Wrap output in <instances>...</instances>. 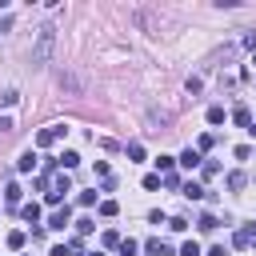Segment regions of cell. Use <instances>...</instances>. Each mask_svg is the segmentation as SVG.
Returning <instances> with one entry per match:
<instances>
[{"label": "cell", "instance_id": "cell-1", "mask_svg": "<svg viewBox=\"0 0 256 256\" xmlns=\"http://www.w3.org/2000/svg\"><path fill=\"white\" fill-rule=\"evenodd\" d=\"M56 52V24H40L36 40H32V68H44Z\"/></svg>", "mask_w": 256, "mask_h": 256}, {"label": "cell", "instance_id": "cell-2", "mask_svg": "<svg viewBox=\"0 0 256 256\" xmlns=\"http://www.w3.org/2000/svg\"><path fill=\"white\" fill-rule=\"evenodd\" d=\"M64 132H68L64 124H52V128H40V132H36V144H40V148H48V144H56V140H60Z\"/></svg>", "mask_w": 256, "mask_h": 256}, {"label": "cell", "instance_id": "cell-3", "mask_svg": "<svg viewBox=\"0 0 256 256\" xmlns=\"http://www.w3.org/2000/svg\"><path fill=\"white\" fill-rule=\"evenodd\" d=\"M176 164H184V168H200V164H204V156H200L196 148H184V152L176 156Z\"/></svg>", "mask_w": 256, "mask_h": 256}, {"label": "cell", "instance_id": "cell-4", "mask_svg": "<svg viewBox=\"0 0 256 256\" xmlns=\"http://www.w3.org/2000/svg\"><path fill=\"white\" fill-rule=\"evenodd\" d=\"M144 248H148V256H172V248H168L164 240H156V236H152V240H148Z\"/></svg>", "mask_w": 256, "mask_h": 256}, {"label": "cell", "instance_id": "cell-5", "mask_svg": "<svg viewBox=\"0 0 256 256\" xmlns=\"http://www.w3.org/2000/svg\"><path fill=\"white\" fill-rule=\"evenodd\" d=\"M16 168H20V172H32V168H36V152L28 148V152H24L20 160H16Z\"/></svg>", "mask_w": 256, "mask_h": 256}, {"label": "cell", "instance_id": "cell-6", "mask_svg": "<svg viewBox=\"0 0 256 256\" xmlns=\"http://www.w3.org/2000/svg\"><path fill=\"white\" fill-rule=\"evenodd\" d=\"M64 224H68V204L52 212V220H48V228H64Z\"/></svg>", "mask_w": 256, "mask_h": 256}, {"label": "cell", "instance_id": "cell-7", "mask_svg": "<svg viewBox=\"0 0 256 256\" xmlns=\"http://www.w3.org/2000/svg\"><path fill=\"white\" fill-rule=\"evenodd\" d=\"M232 120H236L240 128H252V112H248V108H236V112H232Z\"/></svg>", "mask_w": 256, "mask_h": 256}, {"label": "cell", "instance_id": "cell-8", "mask_svg": "<svg viewBox=\"0 0 256 256\" xmlns=\"http://www.w3.org/2000/svg\"><path fill=\"white\" fill-rule=\"evenodd\" d=\"M100 240H104V248H120V240H124V236H120L116 228H108V232H104Z\"/></svg>", "mask_w": 256, "mask_h": 256}, {"label": "cell", "instance_id": "cell-9", "mask_svg": "<svg viewBox=\"0 0 256 256\" xmlns=\"http://www.w3.org/2000/svg\"><path fill=\"white\" fill-rule=\"evenodd\" d=\"M20 216H24V220H32V224H36V220H40V204H24V208H20Z\"/></svg>", "mask_w": 256, "mask_h": 256}, {"label": "cell", "instance_id": "cell-10", "mask_svg": "<svg viewBox=\"0 0 256 256\" xmlns=\"http://www.w3.org/2000/svg\"><path fill=\"white\" fill-rule=\"evenodd\" d=\"M196 228H200V232H212V228H216V216H212V212H204V216L196 220Z\"/></svg>", "mask_w": 256, "mask_h": 256}, {"label": "cell", "instance_id": "cell-11", "mask_svg": "<svg viewBox=\"0 0 256 256\" xmlns=\"http://www.w3.org/2000/svg\"><path fill=\"white\" fill-rule=\"evenodd\" d=\"M208 124H224V108H220V104L208 108Z\"/></svg>", "mask_w": 256, "mask_h": 256}, {"label": "cell", "instance_id": "cell-12", "mask_svg": "<svg viewBox=\"0 0 256 256\" xmlns=\"http://www.w3.org/2000/svg\"><path fill=\"white\" fill-rule=\"evenodd\" d=\"M60 164H64V168H76V164H80V152H72V148H68V152L60 156Z\"/></svg>", "mask_w": 256, "mask_h": 256}, {"label": "cell", "instance_id": "cell-13", "mask_svg": "<svg viewBox=\"0 0 256 256\" xmlns=\"http://www.w3.org/2000/svg\"><path fill=\"white\" fill-rule=\"evenodd\" d=\"M228 188L240 192V188H244V172H228Z\"/></svg>", "mask_w": 256, "mask_h": 256}, {"label": "cell", "instance_id": "cell-14", "mask_svg": "<svg viewBox=\"0 0 256 256\" xmlns=\"http://www.w3.org/2000/svg\"><path fill=\"white\" fill-rule=\"evenodd\" d=\"M4 200H8V204H20V184H8V188H4Z\"/></svg>", "mask_w": 256, "mask_h": 256}, {"label": "cell", "instance_id": "cell-15", "mask_svg": "<svg viewBox=\"0 0 256 256\" xmlns=\"http://www.w3.org/2000/svg\"><path fill=\"white\" fill-rule=\"evenodd\" d=\"M116 212H120L116 200H100V216H116Z\"/></svg>", "mask_w": 256, "mask_h": 256}, {"label": "cell", "instance_id": "cell-16", "mask_svg": "<svg viewBox=\"0 0 256 256\" xmlns=\"http://www.w3.org/2000/svg\"><path fill=\"white\" fill-rule=\"evenodd\" d=\"M212 144H216V140H212V132H204V136H200V140H196V152H208V148H212Z\"/></svg>", "mask_w": 256, "mask_h": 256}, {"label": "cell", "instance_id": "cell-17", "mask_svg": "<svg viewBox=\"0 0 256 256\" xmlns=\"http://www.w3.org/2000/svg\"><path fill=\"white\" fill-rule=\"evenodd\" d=\"M172 164H176V156H160V160H156V168H160V172H164V176H168V172H172Z\"/></svg>", "mask_w": 256, "mask_h": 256}, {"label": "cell", "instance_id": "cell-18", "mask_svg": "<svg viewBox=\"0 0 256 256\" xmlns=\"http://www.w3.org/2000/svg\"><path fill=\"white\" fill-rule=\"evenodd\" d=\"M184 196H188V200H200L204 188H200V184H184Z\"/></svg>", "mask_w": 256, "mask_h": 256}, {"label": "cell", "instance_id": "cell-19", "mask_svg": "<svg viewBox=\"0 0 256 256\" xmlns=\"http://www.w3.org/2000/svg\"><path fill=\"white\" fill-rule=\"evenodd\" d=\"M8 248L20 252V248H24V232H8Z\"/></svg>", "mask_w": 256, "mask_h": 256}, {"label": "cell", "instance_id": "cell-20", "mask_svg": "<svg viewBox=\"0 0 256 256\" xmlns=\"http://www.w3.org/2000/svg\"><path fill=\"white\" fill-rule=\"evenodd\" d=\"M136 248H140L136 240H120V256H136Z\"/></svg>", "mask_w": 256, "mask_h": 256}, {"label": "cell", "instance_id": "cell-21", "mask_svg": "<svg viewBox=\"0 0 256 256\" xmlns=\"http://www.w3.org/2000/svg\"><path fill=\"white\" fill-rule=\"evenodd\" d=\"M180 256H200V244H196V240H184V248H180Z\"/></svg>", "mask_w": 256, "mask_h": 256}, {"label": "cell", "instance_id": "cell-22", "mask_svg": "<svg viewBox=\"0 0 256 256\" xmlns=\"http://www.w3.org/2000/svg\"><path fill=\"white\" fill-rule=\"evenodd\" d=\"M16 100H20V92H12V88H8V92H4V96H0V104H4V108H12V104H16Z\"/></svg>", "mask_w": 256, "mask_h": 256}, {"label": "cell", "instance_id": "cell-23", "mask_svg": "<svg viewBox=\"0 0 256 256\" xmlns=\"http://www.w3.org/2000/svg\"><path fill=\"white\" fill-rule=\"evenodd\" d=\"M128 160H144V144H128Z\"/></svg>", "mask_w": 256, "mask_h": 256}, {"label": "cell", "instance_id": "cell-24", "mask_svg": "<svg viewBox=\"0 0 256 256\" xmlns=\"http://www.w3.org/2000/svg\"><path fill=\"white\" fill-rule=\"evenodd\" d=\"M168 228H172V232H184V228H188V220H184V216H172V220H168Z\"/></svg>", "mask_w": 256, "mask_h": 256}, {"label": "cell", "instance_id": "cell-25", "mask_svg": "<svg viewBox=\"0 0 256 256\" xmlns=\"http://www.w3.org/2000/svg\"><path fill=\"white\" fill-rule=\"evenodd\" d=\"M16 124H12V116H0V132H12Z\"/></svg>", "mask_w": 256, "mask_h": 256}, {"label": "cell", "instance_id": "cell-26", "mask_svg": "<svg viewBox=\"0 0 256 256\" xmlns=\"http://www.w3.org/2000/svg\"><path fill=\"white\" fill-rule=\"evenodd\" d=\"M244 48H252V52H256V32H248V36H244Z\"/></svg>", "mask_w": 256, "mask_h": 256}, {"label": "cell", "instance_id": "cell-27", "mask_svg": "<svg viewBox=\"0 0 256 256\" xmlns=\"http://www.w3.org/2000/svg\"><path fill=\"white\" fill-rule=\"evenodd\" d=\"M248 132H252V136H256V120H252V128H248Z\"/></svg>", "mask_w": 256, "mask_h": 256}, {"label": "cell", "instance_id": "cell-28", "mask_svg": "<svg viewBox=\"0 0 256 256\" xmlns=\"http://www.w3.org/2000/svg\"><path fill=\"white\" fill-rule=\"evenodd\" d=\"M84 256H104V252H84Z\"/></svg>", "mask_w": 256, "mask_h": 256}, {"label": "cell", "instance_id": "cell-29", "mask_svg": "<svg viewBox=\"0 0 256 256\" xmlns=\"http://www.w3.org/2000/svg\"><path fill=\"white\" fill-rule=\"evenodd\" d=\"M252 240H256V236H252Z\"/></svg>", "mask_w": 256, "mask_h": 256}]
</instances>
